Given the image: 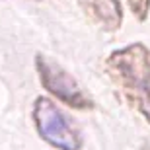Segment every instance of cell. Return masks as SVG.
<instances>
[{
  "label": "cell",
  "instance_id": "3957f363",
  "mask_svg": "<svg viewBox=\"0 0 150 150\" xmlns=\"http://www.w3.org/2000/svg\"><path fill=\"white\" fill-rule=\"evenodd\" d=\"M35 70L39 74L41 86L61 103L72 107V109H80V111L94 109V100L88 96V92L59 62L39 53V55H35Z\"/></svg>",
  "mask_w": 150,
  "mask_h": 150
},
{
  "label": "cell",
  "instance_id": "8992f818",
  "mask_svg": "<svg viewBox=\"0 0 150 150\" xmlns=\"http://www.w3.org/2000/svg\"><path fill=\"white\" fill-rule=\"evenodd\" d=\"M144 150H150V146H144Z\"/></svg>",
  "mask_w": 150,
  "mask_h": 150
},
{
  "label": "cell",
  "instance_id": "5b68a950",
  "mask_svg": "<svg viewBox=\"0 0 150 150\" xmlns=\"http://www.w3.org/2000/svg\"><path fill=\"white\" fill-rule=\"evenodd\" d=\"M129 10L139 18L140 22H144L150 14V0H127Z\"/></svg>",
  "mask_w": 150,
  "mask_h": 150
},
{
  "label": "cell",
  "instance_id": "277c9868",
  "mask_svg": "<svg viewBox=\"0 0 150 150\" xmlns=\"http://www.w3.org/2000/svg\"><path fill=\"white\" fill-rule=\"evenodd\" d=\"M84 16L103 31H117L123 23V8L119 0H78Z\"/></svg>",
  "mask_w": 150,
  "mask_h": 150
},
{
  "label": "cell",
  "instance_id": "6da1fadb",
  "mask_svg": "<svg viewBox=\"0 0 150 150\" xmlns=\"http://www.w3.org/2000/svg\"><path fill=\"white\" fill-rule=\"evenodd\" d=\"M117 94L150 123V49L131 43L115 49L103 62Z\"/></svg>",
  "mask_w": 150,
  "mask_h": 150
},
{
  "label": "cell",
  "instance_id": "7a4b0ae2",
  "mask_svg": "<svg viewBox=\"0 0 150 150\" xmlns=\"http://www.w3.org/2000/svg\"><path fill=\"white\" fill-rule=\"evenodd\" d=\"M33 123L39 137L57 150H80L82 134L70 119L45 96H39L33 103Z\"/></svg>",
  "mask_w": 150,
  "mask_h": 150
}]
</instances>
